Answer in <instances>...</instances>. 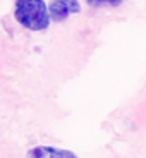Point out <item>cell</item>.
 I'll return each instance as SVG.
<instances>
[{
	"label": "cell",
	"mask_w": 146,
	"mask_h": 158,
	"mask_svg": "<svg viewBox=\"0 0 146 158\" xmlns=\"http://www.w3.org/2000/svg\"><path fill=\"white\" fill-rule=\"evenodd\" d=\"M14 17L29 31H45L52 23L45 0H16Z\"/></svg>",
	"instance_id": "1"
},
{
	"label": "cell",
	"mask_w": 146,
	"mask_h": 158,
	"mask_svg": "<svg viewBox=\"0 0 146 158\" xmlns=\"http://www.w3.org/2000/svg\"><path fill=\"white\" fill-rule=\"evenodd\" d=\"M48 12L52 21L62 23L72 14H79L81 5H79V0H52L48 4Z\"/></svg>",
	"instance_id": "2"
},
{
	"label": "cell",
	"mask_w": 146,
	"mask_h": 158,
	"mask_svg": "<svg viewBox=\"0 0 146 158\" xmlns=\"http://www.w3.org/2000/svg\"><path fill=\"white\" fill-rule=\"evenodd\" d=\"M28 158H77L71 150H62L55 146H35L26 153Z\"/></svg>",
	"instance_id": "3"
},
{
	"label": "cell",
	"mask_w": 146,
	"mask_h": 158,
	"mask_svg": "<svg viewBox=\"0 0 146 158\" xmlns=\"http://www.w3.org/2000/svg\"><path fill=\"white\" fill-rule=\"evenodd\" d=\"M86 2L91 7L100 9V7H119L124 0H86Z\"/></svg>",
	"instance_id": "4"
}]
</instances>
